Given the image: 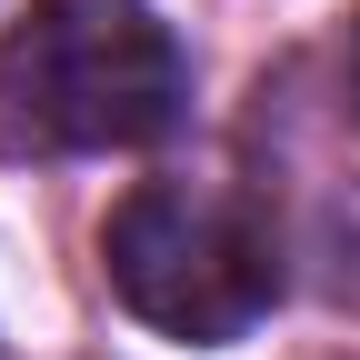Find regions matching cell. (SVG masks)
I'll list each match as a JSON object with an SVG mask.
<instances>
[{
  "label": "cell",
  "instance_id": "2",
  "mask_svg": "<svg viewBox=\"0 0 360 360\" xmlns=\"http://www.w3.org/2000/svg\"><path fill=\"white\" fill-rule=\"evenodd\" d=\"M101 270L130 321H150L160 340L220 350L260 330L281 300V231L220 180H141L101 231Z\"/></svg>",
  "mask_w": 360,
  "mask_h": 360
},
{
  "label": "cell",
  "instance_id": "3",
  "mask_svg": "<svg viewBox=\"0 0 360 360\" xmlns=\"http://www.w3.org/2000/svg\"><path fill=\"white\" fill-rule=\"evenodd\" d=\"M350 101H360V30H350Z\"/></svg>",
  "mask_w": 360,
  "mask_h": 360
},
{
  "label": "cell",
  "instance_id": "1",
  "mask_svg": "<svg viewBox=\"0 0 360 360\" xmlns=\"http://www.w3.org/2000/svg\"><path fill=\"white\" fill-rule=\"evenodd\" d=\"M191 110V60L150 0H30L0 30V150H141Z\"/></svg>",
  "mask_w": 360,
  "mask_h": 360
}]
</instances>
